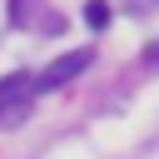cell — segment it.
Returning a JSON list of instances; mask_svg holds the SVG:
<instances>
[{
    "mask_svg": "<svg viewBox=\"0 0 159 159\" xmlns=\"http://www.w3.org/2000/svg\"><path fill=\"white\" fill-rule=\"evenodd\" d=\"M89 60H94V50H70V55H60V60H50L35 80H30V89L35 94H45V89H60L65 80H75V75H84L89 70Z\"/></svg>",
    "mask_w": 159,
    "mask_h": 159,
    "instance_id": "obj_1",
    "label": "cell"
},
{
    "mask_svg": "<svg viewBox=\"0 0 159 159\" xmlns=\"http://www.w3.org/2000/svg\"><path fill=\"white\" fill-rule=\"evenodd\" d=\"M25 94H35L30 89V75H5L0 80V114L15 109V104H25Z\"/></svg>",
    "mask_w": 159,
    "mask_h": 159,
    "instance_id": "obj_2",
    "label": "cell"
},
{
    "mask_svg": "<svg viewBox=\"0 0 159 159\" xmlns=\"http://www.w3.org/2000/svg\"><path fill=\"white\" fill-rule=\"evenodd\" d=\"M84 25H89V30H104V25H109V5H104V0H89V5H84Z\"/></svg>",
    "mask_w": 159,
    "mask_h": 159,
    "instance_id": "obj_3",
    "label": "cell"
},
{
    "mask_svg": "<svg viewBox=\"0 0 159 159\" xmlns=\"http://www.w3.org/2000/svg\"><path fill=\"white\" fill-rule=\"evenodd\" d=\"M144 65H149V70H159V40H154V45L144 50Z\"/></svg>",
    "mask_w": 159,
    "mask_h": 159,
    "instance_id": "obj_4",
    "label": "cell"
}]
</instances>
